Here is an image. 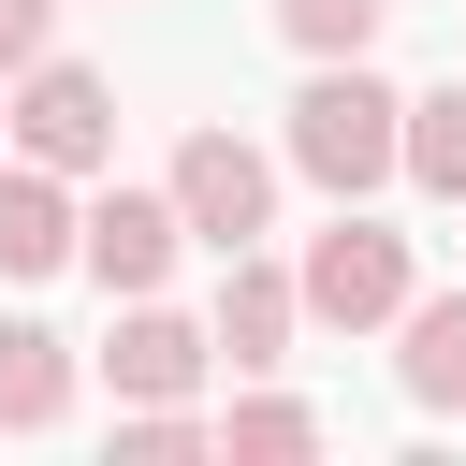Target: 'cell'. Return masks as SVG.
I'll return each instance as SVG.
<instances>
[{
	"label": "cell",
	"mask_w": 466,
	"mask_h": 466,
	"mask_svg": "<svg viewBox=\"0 0 466 466\" xmlns=\"http://www.w3.org/2000/svg\"><path fill=\"white\" fill-rule=\"evenodd\" d=\"M160 189H175V218H189V248H218V262L277 233V160H262L248 131H189Z\"/></svg>",
	"instance_id": "cell-4"
},
{
	"label": "cell",
	"mask_w": 466,
	"mask_h": 466,
	"mask_svg": "<svg viewBox=\"0 0 466 466\" xmlns=\"http://www.w3.org/2000/svg\"><path fill=\"white\" fill-rule=\"evenodd\" d=\"M175 248H189V218H175V189H102V204H73V262L131 306V291H160L175 277Z\"/></svg>",
	"instance_id": "cell-5"
},
{
	"label": "cell",
	"mask_w": 466,
	"mask_h": 466,
	"mask_svg": "<svg viewBox=\"0 0 466 466\" xmlns=\"http://www.w3.org/2000/svg\"><path fill=\"white\" fill-rule=\"evenodd\" d=\"M218 364L233 379H262V364H291V335H306V291H291V262H262V248H233L218 262Z\"/></svg>",
	"instance_id": "cell-7"
},
{
	"label": "cell",
	"mask_w": 466,
	"mask_h": 466,
	"mask_svg": "<svg viewBox=\"0 0 466 466\" xmlns=\"http://www.w3.org/2000/svg\"><path fill=\"white\" fill-rule=\"evenodd\" d=\"M218 451H262V466H291V451H320V408H291V393H233Z\"/></svg>",
	"instance_id": "cell-12"
},
{
	"label": "cell",
	"mask_w": 466,
	"mask_h": 466,
	"mask_svg": "<svg viewBox=\"0 0 466 466\" xmlns=\"http://www.w3.org/2000/svg\"><path fill=\"white\" fill-rule=\"evenodd\" d=\"M73 262V175L0 160V277H58Z\"/></svg>",
	"instance_id": "cell-9"
},
{
	"label": "cell",
	"mask_w": 466,
	"mask_h": 466,
	"mask_svg": "<svg viewBox=\"0 0 466 466\" xmlns=\"http://www.w3.org/2000/svg\"><path fill=\"white\" fill-rule=\"evenodd\" d=\"M291 291H306V320H335V335H379V320H393V306L422 291V262H408V233H393V218L335 204V233H306Z\"/></svg>",
	"instance_id": "cell-2"
},
{
	"label": "cell",
	"mask_w": 466,
	"mask_h": 466,
	"mask_svg": "<svg viewBox=\"0 0 466 466\" xmlns=\"http://www.w3.org/2000/svg\"><path fill=\"white\" fill-rule=\"evenodd\" d=\"M393 335H408V350H393V393H408V408H466V277H451V291H408Z\"/></svg>",
	"instance_id": "cell-8"
},
{
	"label": "cell",
	"mask_w": 466,
	"mask_h": 466,
	"mask_svg": "<svg viewBox=\"0 0 466 466\" xmlns=\"http://www.w3.org/2000/svg\"><path fill=\"white\" fill-rule=\"evenodd\" d=\"M379 15H393V0H277L291 58H364V44H379Z\"/></svg>",
	"instance_id": "cell-13"
},
{
	"label": "cell",
	"mask_w": 466,
	"mask_h": 466,
	"mask_svg": "<svg viewBox=\"0 0 466 466\" xmlns=\"http://www.w3.org/2000/svg\"><path fill=\"white\" fill-rule=\"evenodd\" d=\"M204 364H218V335H204V320H175L160 291H131V320H116V350H102L116 408H189V393H204Z\"/></svg>",
	"instance_id": "cell-6"
},
{
	"label": "cell",
	"mask_w": 466,
	"mask_h": 466,
	"mask_svg": "<svg viewBox=\"0 0 466 466\" xmlns=\"http://www.w3.org/2000/svg\"><path fill=\"white\" fill-rule=\"evenodd\" d=\"M116 451H131V466H189V451H218V437H204L189 408H131V422H116Z\"/></svg>",
	"instance_id": "cell-14"
},
{
	"label": "cell",
	"mask_w": 466,
	"mask_h": 466,
	"mask_svg": "<svg viewBox=\"0 0 466 466\" xmlns=\"http://www.w3.org/2000/svg\"><path fill=\"white\" fill-rule=\"evenodd\" d=\"M44 44H58V0H0V73H29Z\"/></svg>",
	"instance_id": "cell-15"
},
{
	"label": "cell",
	"mask_w": 466,
	"mask_h": 466,
	"mask_svg": "<svg viewBox=\"0 0 466 466\" xmlns=\"http://www.w3.org/2000/svg\"><path fill=\"white\" fill-rule=\"evenodd\" d=\"M73 408V335H44V320H0V437H44Z\"/></svg>",
	"instance_id": "cell-10"
},
{
	"label": "cell",
	"mask_w": 466,
	"mask_h": 466,
	"mask_svg": "<svg viewBox=\"0 0 466 466\" xmlns=\"http://www.w3.org/2000/svg\"><path fill=\"white\" fill-rule=\"evenodd\" d=\"M0 116H15V160H44V175H102V160H116V87H102L87 58H58V44L15 73Z\"/></svg>",
	"instance_id": "cell-3"
},
{
	"label": "cell",
	"mask_w": 466,
	"mask_h": 466,
	"mask_svg": "<svg viewBox=\"0 0 466 466\" xmlns=\"http://www.w3.org/2000/svg\"><path fill=\"white\" fill-rule=\"evenodd\" d=\"M393 175H422L437 204H466V73L408 102V146H393Z\"/></svg>",
	"instance_id": "cell-11"
},
{
	"label": "cell",
	"mask_w": 466,
	"mask_h": 466,
	"mask_svg": "<svg viewBox=\"0 0 466 466\" xmlns=\"http://www.w3.org/2000/svg\"><path fill=\"white\" fill-rule=\"evenodd\" d=\"M393 146H408V102L364 58H306V87H291V175H320L335 204H364L393 175Z\"/></svg>",
	"instance_id": "cell-1"
}]
</instances>
